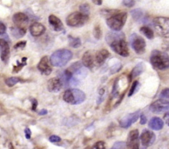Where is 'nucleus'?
<instances>
[{"mask_svg": "<svg viewBox=\"0 0 169 149\" xmlns=\"http://www.w3.org/2000/svg\"><path fill=\"white\" fill-rule=\"evenodd\" d=\"M144 70V63H139L134 68H133V70L130 72L129 75V82L131 81L133 78L138 77L139 75H140Z\"/></svg>", "mask_w": 169, "mask_h": 149, "instance_id": "22", "label": "nucleus"}, {"mask_svg": "<svg viewBox=\"0 0 169 149\" xmlns=\"http://www.w3.org/2000/svg\"><path fill=\"white\" fill-rule=\"evenodd\" d=\"M139 82L138 81L134 82L133 85H132V86H131V88L129 89V94H128V96H131L133 95L135 91H137V90L139 89Z\"/></svg>", "mask_w": 169, "mask_h": 149, "instance_id": "28", "label": "nucleus"}, {"mask_svg": "<svg viewBox=\"0 0 169 149\" xmlns=\"http://www.w3.org/2000/svg\"><path fill=\"white\" fill-rule=\"evenodd\" d=\"M159 97L161 99H164V100H168L169 98V89L168 88H166L164 90L162 91V92L159 95Z\"/></svg>", "mask_w": 169, "mask_h": 149, "instance_id": "30", "label": "nucleus"}, {"mask_svg": "<svg viewBox=\"0 0 169 149\" xmlns=\"http://www.w3.org/2000/svg\"><path fill=\"white\" fill-rule=\"evenodd\" d=\"M147 122V119L145 117L144 115H141L140 116V124H145Z\"/></svg>", "mask_w": 169, "mask_h": 149, "instance_id": "41", "label": "nucleus"}, {"mask_svg": "<svg viewBox=\"0 0 169 149\" xmlns=\"http://www.w3.org/2000/svg\"><path fill=\"white\" fill-rule=\"evenodd\" d=\"M127 20V13L125 12L116 13L107 19V24L112 31L119 32L125 26Z\"/></svg>", "mask_w": 169, "mask_h": 149, "instance_id": "4", "label": "nucleus"}, {"mask_svg": "<svg viewBox=\"0 0 169 149\" xmlns=\"http://www.w3.org/2000/svg\"><path fill=\"white\" fill-rule=\"evenodd\" d=\"M46 114H47V110H41L40 112H39V115H46Z\"/></svg>", "mask_w": 169, "mask_h": 149, "instance_id": "44", "label": "nucleus"}, {"mask_svg": "<svg viewBox=\"0 0 169 149\" xmlns=\"http://www.w3.org/2000/svg\"><path fill=\"white\" fill-rule=\"evenodd\" d=\"M29 30H30V33L31 34V36L37 37V36H40L41 35L44 34L45 28V27L42 24L36 22L31 25Z\"/></svg>", "mask_w": 169, "mask_h": 149, "instance_id": "18", "label": "nucleus"}, {"mask_svg": "<svg viewBox=\"0 0 169 149\" xmlns=\"http://www.w3.org/2000/svg\"><path fill=\"white\" fill-rule=\"evenodd\" d=\"M10 32H11V34L12 36L15 37V38H21L22 36H25L26 34V29H22V28H20V27H12L10 29Z\"/></svg>", "mask_w": 169, "mask_h": 149, "instance_id": "23", "label": "nucleus"}, {"mask_svg": "<svg viewBox=\"0 0 169 149\" xmlns=\"http://www.w3.org/2000/svg\"><path fill=\"white\" fill-rule=\"evenodd\" d=\"M25 135H26V138H27V139H30V138H31V132L28 128H27V129H25Z\"/></svg>", "mask_w": 169, "mask_h": 149, "instance_id": "40", "label": "nucleus"}, {"mask_svg": "<svg viewBox=\"0 0 169 149\" xmlns=\"http://www.w3.org/2000/svg\"><path fill=\"white\" fill-rule=\"evenodd\" d=\"M126 148H139L138 129H134L132 131L129 132Z\"/></svg>", "mask_w": 169, "mask_h": 149, "instance_id": "15", "label": "nucleus"}, {"mask_svg": "<svg viewBox=\"0 0 169 149\" xmlns=\"http://www.w3.org/2000/svg\"><path fill=\"white\" fill-rule=\"evenodd\" d=\"M80 13L84 14L86 16H89L90 13V8H89L88 4H83L80 6Z\"/></svg>", "mask_w": 169, "mask_h": 149, "instance_id": "29", "label": "nucleus"}, {"mask_svg": "<svg viewBox=\"0 0 169 149\" xmlns=\"http://www.w3.org/2000/svg\"><path fill=\"white\" fill-rule=\"evenodd\" d=\"M6 32V26L3 22H0V36L4 35Z\"/></svg>", "mask_w": 169, "mask_h": 149, "instance_id": "39", "label": "nucleus"}, {"mask_svg": "<svg viewBox=\"0 0 169 149\" xmlns=\"http://www.w3.org/2000/svg\"><path fill=\"white\" fill-rule=\"evenodd\" d=\"M93 35L94 37H95L96 39H98V40H99V39L101 38V36H102V32H101V29H100V27H99V26H97V27H95L93 32Z\"/></svg>", "mask_w": 169, "mask_h": 149, "instance_id": "31", "label": "nucleus"}, {"mask_svg": "<svg viewBox=\"0 0 169 149\" xmlns=\"http://www.w3.org/2000/svg\"><path fill=\"white\" fill-rule=\"evenodd\" d=\"M0 114H1V112H0Z\"/></svg>", "mask_w": 169, "mask_h": 149, "instance_id": "46", "label": "nucleus"}, {"mask_svg": "<svg viewBox=\"0 0 169 149\" xmlns=\"http://www.w3.org/2000/svg\"><path fill=\"white\" fill-rule=\"evenodd\" d=\"M37 68L41 73H43L45 75H49L51 73L52 68L50 66L49 59L47 56H44L41 58L38 65H37Z\"/></svg>", "mask_w": 169, "mask_h": 149, "instance_id": "11", "label": "nucleus"}, {"mask_svg": "<svg viewBox=\"0 0 169 149\" xmlns=\"http://www.w3.org/2000/svg\"><path fill=\"white\" fill-rule=\"evenodd\" d=\"M26 44H27V41H21V42H18V44H16V45H14V49L15 50H19V49H21L22 50L23 48H25V46H26Z\"/></svg>", "mask_w": 169, "mask_h": 149, "instance_id": "34", "label": "nucleus"}, {"mask_svg": "<svg viewBox=\"0 0 169 149\" xmlns=\"http://www.w3.org/2000/svg\"><path fill=\"white\" fill-rule=\"evenodd\" d=\"M125 148H126V145L123 142H116V143H115V144L113 145V147H112L113 149Z\"/></svg>", "mask_w": 169, "mask_h": 149, "instance_id": "32", "label": "nucleus"}, {"mask_svg": "<svg viewBox=\"0 0 169 149\" xmlns=\"http://www.w3.org/2000/svg\"><path fill=\"white\" fill-rule=\"evenodd\" d=\"M150 110L153 113L160 114L163 112H167L169 109L168 100L159 99L156 101L154 103L150 105Z\"/></svg>", "mask_w": 169, "mask_h": 149, "instance_id": "9", "label": "nucleus"}, {"mask_svg": "<svg viewBox=\"0 0 169 149\" xmlns=\"http://www.w3.org/2000/svg\"><path fill=\"white\" fill-rule=\"evenodd\" d=\"M26 61H27V58L26 57H24L23 59H22V63H21V65H18V67L17 66H15L13 68V72H19V70L21 69V68L23 67V66H25L26 65Z\"/></svg>", "mask_w": 169, "mask_h": 149, "instance_id": "33", "label": "nucleus"}, {"mask_svg": "<svg viewBox=\"0 0 169 149\" xmlns=\"http://www.w3.org/2000/svg\"><path fill=\"white\" fill-rule=\"evenodd\" d=\"M164 119H165V120H166V124H168V111H167V113H166V115H165Z\"/></svg>", "mask_w": 169, "mask_h": 149, "instance_id": "45", "label": "nucleus"}, {"mask_svg": "<svg viewBox=\"0 0 169 149\" xmlns=\"http://www.w3.org/2000/svg\"><path fill=\"white\" fill-rule=\"evenodd\" d=\"M140 32H142L143 34L146 36L148 39H149V40L153 39V37H154V33H153V32L152 31L149 27H142L140 28Z\"/></svg>", "mask_w": 169, "mask_h": 149, "instance_id": "25", "label": "nucleus"}, {"mask_svg": "<svg viewBox=\"0 0 169 149\" xmlns=\"http://www.w3.org/2000/svg\"><path fill=\"white\" fill-rule=\"evenodd\" d=\"M150 63L154 68L159 70L167 69L169 67L168 55L159 50H153L150 56Z\"/></svg>", "mask_w": 169, "mask_h": 149, "instance_id": "3", "label": "nucleus"}, {"mask_svg": "<svg viewBox=\"0 0 169 149\" xmlns=\"http://www.w3.org/2000/svg\"><path fill=\"white\" fill-rule=\"evenodd\" d=\"M106 41L111 50L120 56L127 57L129 55L128 45L125 40V34L121 32H109L106 36Z\"/></svg>", "mask_w": 169, "mask_h": 149, "instance_id": "1", "label": "nucleus"}, {"mask_svg": "<svg viewBox=\"0 0 169 149\" xmlns=\"http://www.w3.org/2000/svg\"><path fill=\"white\" fill-rule=\"evenodd\" d=\"M163 120L158 117L152 118L148 123V127L153 130H160L163 128Z\"/></svg>", "mask_w": 169, "mask_h": 149, "instance_id": "19", "label": "nucleus"}, {"mask_svg": "<svg viewBox=\"0 0 169 149\" xmlns=\"http://www.w3.org/2000/svg\"><path fill=\"white\" fill-rule=\"evenodd\" d=\"M49 23L55 32H60L64 29V26L61 20L54 15H50L49 17Z\"/></svg>", "mask_w": 169, "mask_h": 149, "instance_id": "17", "label": "nucleus"}, {"mask_svg": "<svg viewBox=\"0 0 169 149\" xmlns=\"http://www.w3.org/2000/svg\"><path fill=\"white\" fill-rule=\"evenodd\" d=\"M120 68H121V64H120V63H118V64H115L113 67H111V74H113V73H115V72H118Z\"/></svg>", "mask_w": 169, "mask_h": 149, "instance_id": "36", "label": "nucleus"}, {"mask_svg": "<svg viewBox=\"0 0 169 149\" xmlns=\"http://www.w3.org/2000/svg\"><path fill=\"white\" fill-rule=\"evenodd\" d=\"M156 139V137L154 135V134L153 132L147 130V129H144L143 133L141 134L140 136V140L142 143V145L144 147H148L152 145Z\"/></svg>", "mask_w": 169, "mask_h": 149, "instance_id": "13", "label": "nucleus"}, {"mask_svg": "<svg viewBox=\"0 0 169 149\" xmlns=\"http://www.w3.org/2000/svg\"><path fill=\"white\" fill-rule=\"evenodd\" d=\"M73 57V54L70 50L66 49L56 50L50 56V63L54 67H64L70 61Z\"/></svg>", "mask_w": 169, "mask_h": 149, "instance_id": "2", "label": "nucleus"}, {"mask_svg": "<svg viewBox=\"0 0 169 149\" xmlns=\"http://www.w3.org/2000/svg\"><path fill=\"white\" fill-rule=\"evenodd\" d=\"M21 81L19 77H9L8 79H6V84L7 86H13L15 84H17L18 82Z\"/></svg>", "mask_w": 169, "mask_h": 149, "instance_id": "27", "label": "nucleus"}, {"mask_svg": "<svg viewBox=\"0 0 169 149\" xmlns=\"http://www.w3.org/2000/svg\"><path fill=\"white\" fill-rule=\"evenodd\" d=\"M92 1L93 2L94 4L98 5V6L102 5V4H103V0H92Z\"/></svg>", "mask_w": 169, "mask_h": 149, "instance_id": "43", "label": "nucleus"}, {"mask_svg": "<svg viewBox=\"0 0 169 149\" xmlns=\"http://www.w3.org/2000/svg\"><path fill=\"white\" fill-rule=\"evenodd\" d=\"M63 82L60 78L58 77H53L49 79L47 83V88L50 92H59L63 88Z\"/></svg>", "mask_w": 169, "mask_h": 149, "instance_id": "16", "label": "nucleus"}, {"mask_svg": "<svg viewBox=\"0 0 169 149\" xmlns=\"http://www.w3.org/2000/svg\"><path fill=\"white\" fill-rule=\"evenodd\" d=\"M131 15H132V17L134 20H136V21H138L139 19H141L143 17V11L141 9L137 8V9H134V10H132L131 11Z\"/></svg>", "mask_w": 169, "mask_h": 149, "instance_id": "26", "label": "nucleus"}, {"mask_svg": "<svg viewBox=\"0 0 169 149\" xmlns=\"http://www.w3.org/2000/svg\"><path fill=\"white\" fill-rule=\"evenodd\" d=\"M82 63H83V65L85 66V67L88 68H93V67L94 66V61L93 59V56H92V54L89 51H87L83 55Z\"/></svg>", "mask_w": 169, "mask_h": 149, "instance_id": "21", "label": "nucleus"}, {"mask_svg": "<svg viewBox=\"0 0 169 149\" xmlns=\"http://www.w3.org/2000/svg\"><path fill=\"white\" fill-rule=\"evenodd\" d=\"M123 1V4L125 6L128 7V8H130V7H133L134 4V0H122Z\"/></svg>", "mask_w": 169, "mask_h": 149, "instance_id": "38", "label": "nucleus"}, {"mask_svg": "<svg viewBox=\"0 0 169 149\" xmlns=\"http://www.w3.org/2000/svg\"><path fill=\"white\" fill-rule=\"evenodd\" d=\"M129 44L133 50L137 53V54H143L145 51V47H146V43L144 38L139 36L137 34H132L129 37Z\"/></svg>", "mask_w": 169, "mask_h": 149, "instance_id": "8", "label": "nucleus"}, {"mask_svg": "<svg viewBox=\"0 0 169 149\" xmlns=\"http://www.w3.org/2000/svg\"><path fill=\"white\" fill-rule=\"evenodd\" d=\"M109 56H110V53L108 52L107 50H99L96 54V57H95L96 63H98V65H102L103 63H105V61L107 60Z\"/></svg>", "mask_w": 169, "mask_h": 149, "instance_id": "20", "label": "nucleus"}, {"mask_svg": "<svg viewBox=\"0 0 169 149\" xmlns=\"http://www.w3.org/2000/svg\"><path fill=\"white\" fill-rule=\"evenodd\" d=\"M69 45L73 48H78L81 46V40L78 37H74V36H69Z\"/></svg>", "mask_w": 169, "mask_h": 149, "instance_id": "24", "label": "nucleus"}, {"mask_svg": "<svg viewBox=\"0 0 169 149\" xmlns=\"http://www.w3.org/2000/svg\"><path fill=\"white\" fill-rule=\"evenodd\" d=\"M88 17L80 12H74L67 17L66 23L71 27H81L84 26L88 21Z\"/></svg>", "mask_w": 169, "mask_h": 149, "instance_id": "6", "label": "nucleus"}, {"mask_svg": "<svg viewBox=\"0 0 169 149\" xmlns=\"http://www.w3.org/2000/svg\"><path fill=\"white\" fill-rule=\"evenodd\" d=\"M10 55V48L8 43L4 39H0V58L3 62L7 63Z\"/></svg>", "mask_w": 169, "mask_h": 149, "instance_id": "14", "label": "nucleus"}, {"mask_svg": "<svg viewBox=\"0 0 169 149\" xmlns=\"http://www.w3.org/2000/svg\"><path fill=\"white\" fill-rule=\"evenodd\" d=\"M49 140L51 142V143H59V142H60L61 141V138H60V137H59L57 135H51L49 137Z\"/></svg>", "mask_w": 169, "mask_h": 149, "instance_id": "35", "label": "nucleus"}, {"mask_svg": "<svg viewBox=\"0 0 169 149\" xmlns=\"http://www.w3.org/2000/svg\"><path fill=\"white\" fill-rule=\"evenodd\" d=\"M13 21L14 24L18 27L26 29V27L29 22V18L27 16V14L24 13H15L13 17Z\"/></svg>", "mask_w": 169, "mask_h": 149, "instance_id": "10", "label": "nucleus"}, {"mask_svg": "<svg viewBox=\"0 0 169 149\" xmlns=\"http://www.w3.org/2000/svg\"><path fill=\"white\" fill-rule=\"evenodd\" d=\"M93 148H98V149H103L105 148V143L104 142H98L96 143V144L93 147Z\"/></svg>", "mask_w": 169, "mask_h": 149, "instance_id": "37", "label": "nucleus"}, {"mask_svg": "<svg viewBox=\"0 0 169 149\" xmlns=\"http://www.w3.org/2000/svg\"><path fill=\"white\" fill-rule=\"evenodd\" d=\"M154 27L161 36L168 38L169 36V19L168 18H157L154 19Z\"/></svg>", "mask_w": 169, "mask_h": 149, "instance_id": "7", "label": "nucleus"}, {"mask_svg": "<svg viewBox=\"0 0 169 149\" xmlns=\"http://www.w3.org/2000/svg\"><path fill=\"white\" fill-rule=\"evenodd\" d=\"M86 99V95L79 89H68L63 95V100L71 105H78L83 103Z\"/></svg>", "mask_w": 169, "mask_h": 149, "instance_id": "5", "label": "nucleus"}, {"mask_svg": "<svg viewBox=\"0 0 169 149\" xmlns=\"http://www.w3.org/2000/svg\"><path fill=\"white\" fill-rule=\"evenodd\" d=\"M139 114H140V112L137 111V112L129 114V115H125V117L120 120V126L122 128H125V129L129 128L132 124L135 123L138 120V119L139 118Z\"/></svg>", "mask_w": 169, "mask_h": 149, "instance_id": "12", "label": "nucleus"}, {"mask_svg": "<svg viewBox=\"0 0 169 149\" xmlns=\"http://www.w3.org/2000/svg\"><path fill=\"white\" fill-rule=\"evenodd\" d=\"M32 103H33V106H32V110H34V111H36V106H37V101L35 99L32 100Z\"/></svg>", "mask_w": 169, "mask_h": 149, "instance_id": "42", "label": "nucleus"}]
</instances>
